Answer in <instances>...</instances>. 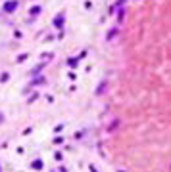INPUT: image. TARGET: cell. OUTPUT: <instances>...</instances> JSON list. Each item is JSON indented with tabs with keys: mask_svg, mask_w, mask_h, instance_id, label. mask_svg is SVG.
Segmentation results:
<instances>
[{
	"mask_svg": "<svg viewBox=\"0 0 171 172\" xmlns=\"http://www.w3.org/2000/svg\"><path fill=\"white\" fill-rule=\"evenodd\" d=\"M16 6H17V2H6L4 4V12H14V10H16Z\"/></svg>",
	"mask_w": 171,
	"mask_h": 172,
	"instance_id": "cell-1",
	"label": "cell"
}]
</instances>
